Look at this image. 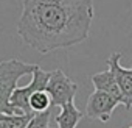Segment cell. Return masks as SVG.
I'll list each match as a JSON object with an SVG mask.
<instances>
[{"label":"cell","mask_w":132,"mask_h":128,"mask_svg":"<svg viewBox=\"0 0 132 128\" xmlns=\"http://www.w3.org/2000/svg\"><path fill=\"white\" fill-rule=\"evenodd\" d=\"M90 80H92L95 89L103 91V92L112 95L120 105H124V108H126L124 95L121 94V91H120V88H118V84H117V81H115V78H113V75H112V72H110L109 69H106V70H103V72H100V74L92 75Z\"/></svg>","instance_id":"52a82bcc"},{"label":"cell","mask_w":132,"mask_h":128,"mask_svg":"<svg viewBox=\"0 0 132 128\" xmlns=\"http://www.w3.org/2000/svg\"><path fill=\"white\" fill-rule=\"evenodd\" d=\"M28 105H30L31 112H42V111H47V109L51 108V105H50V97H48V94L45 92V89L33 92L31 97H30V100H28Z\"/></svg>","instance_id":"9c48e42d"},{"label":"cell","mask_w":132,"mask_h":128,"mask_svg":"<svg viewBox=\"0 0 132 128\" xmlns=\"http://www.w3.org/2000/svg\"><path fill=\"white\" fill-rule=\"evenodd\" d=\"M50 117H51V108L42 112H34L25 128H48L50 126Z\"/></svg>","instance_id":"8fae6325"},{"label":"cell","mask_w":132,"mask_h":128,"mask_svg":"<svg viewBox=\"0 0 132 128\" xmlns=\"http://www.w3.org/2000/svg\"><path fill=\"white\" fill-rule=\"evenodd\" d=\"M123 53L121 52H113L107 58V69L112 72L121 94L124 95L126 100V109H130L132 106V69H126L120 64Z\"/></svg>","instance_id":"8992f818"},{"label":"cell","mask_w":132,"mask_h":128,"mask_svg":"<svg viewBox=\"0 0 132 128\" xmlns=\"http://www.w3.org/2000/svg\"><path fill=\"white\" fill-rule=\"evenodd\" d=\"M31 75H33V80L27 86H23V88H19L17 86L13 91L11 97H10V106L14 109L16 114H34L30 109L28 100H30V97H31L33 92L45 89L47 81H48V77H50V72L42 70L37 64H36L34 70L31 72Z\"/></svg>","instance_id":"3957f363"},{"label":"cell","mask_w":132,"mask_h":128,"mask_svg":"<svg viewBox=\"0 0 132 128\" xmlns=\"http://www.w3.org/2000/svg\"><path fill=\"white\" fill-rule=\"evenodd\" d=\"M33 114H5L0 119V128H25Z\"/></svg>","instance_id":"30bf717a"},{"label":"cell","mask_w":132,"mask_h":128,"mask_svg":"<svg viewBox=\"0 0 132 128\" xmlns=\"http://www.w3.org/2000/svg\"><path fill=\"white\" fill-rule=\"evenodd\" d=\"M120 103L109 94L103 92V91H95L90 94V97L87 98V105H86V116L90 119H96L101 122H107L113 112V109L118 106Z\"/></svg>","instance_id":"5b68a950"},{"label":"cell","mask_w":132,"mask_h":128,"mask_svg":"<svg viewBox=\"0 0 132 128\" xmlns=\"http://www.w3.org/2000/svg\"><path fill=\"white\" fill-rule=\"evenodd\" d=\"M3 116H5V114H3V112H0V119H2V117H3Z\"/></svg>","instance_id":"7c38bea8"},{"label":"cell","mask_w":132,"mask_h":128,"mask_svg":"<svg viewBox=\"0 0 132 128\" xmlns=\"http://www.w3.org/2000/svg\"><path fill=\"white\" fill-rule=\"evenodd\" d=\"M82 111L75 106V100L61 106V112L56 116V128H76L82 119Z\"/></svg>","instance_id":"ba28073f"},{"label":"cell","mask_w":132,"mask_h":128,"mask_svg":"<svg viewBox=\"0 0 132 128\" xmlns=\"http://www.w3.org/2000/svg\"><path fill=\"white\" fill-rule=\"evenodd\" d=\"M48 128H53V126H48Z\"/></svg>","instance_id":"4fadbf2b"},{"label":"cell","mask_w":132,"mask_h":128,"mask_svg":"<svg viewBox=\"0 0 132 128\" xmlns=\"http://www.w3.org/2000/svg\"><path fill=\"white\" fill-rule=\"evenodd\" d=\"M129 128H130V126H129Z\"/></svg>","instance_id":"5bb4252c"},{"label":"cell","mask_w":132,"mask_h":128,"mask_svg":"<svg viewBox=\"0 0 132 128\" xmlns=\"http://www.w3.org/2000/svg\"><path fill=\"white\" fill-rule=\"evenodd\" d=\"M36 64H28L20 59H8L0 62V112L16 114L10 106V97L17 88L22 77L30 75L34 70Z\"/></svg>","instance_id":"7a4b0ae2"},{"label":"cell","mask_w":132,"mask_h":128,"mask_svg":"<svg viewBox=\"0 0 132 128\" xmlns=\"http://www.w3.org/2000/svg\"><path fill=\"white\" fill-rule=\"evenodd\" d=\"M92 20V0H23L17 33L28 47L47 55L86 41Z\"/></svg>","instance_id":"6da1fadb"},{"label":"cell","mask_w":132,"mask_h":128,"mask_svg":"<svg viewBox=\"0 0 132 128\" xmlns=\"http://www.w3.org/2000/svg\"><path fill=\"white\" fill-rule=\"evenodd\" d=\"M45 92L50 97V105L53 106H64L75 100V95L78 92V84L72 81L61 69L50 70V77L45 86Z\"/></svg>","instance_id":"277c9868"}]
</instances>
